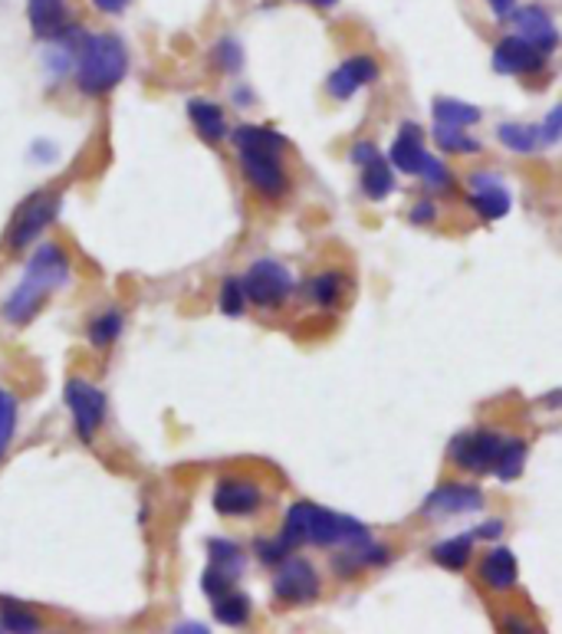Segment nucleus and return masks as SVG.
I'll use <instances>...</instances> for the list:
<instances>
[{"mask_svg":"<svg viewBox=\"0 0 562 634\" xmlns=\"http://www.w3.org/2000/svg\"><path fill=\"white\" fill-rule=\"evenodd\" d=\"M290 549H300V545H323V549H336V545H359V542H368V529L365 523L352 519V516H342L336 509H326V506H316L309 500H300L286 509V519H283V532Z\"/></svg>","mask_w":562,"mask_h":634,"instance_id":"f257e3e1","label":"nucleus"},{"mask_svg":"<svg viewBox=\"0 0 562 634\" xmlns=\"http://www.w3.org/2000/svg\"><path fill=\"white\" fill-rule=\"evenodd\" d=\"M129 73V50L116 34H86L77 50V83L86 96L113 93Z\"/></svg>","mask_w":562,"mask_h":634,"instance_id":"f03ea898","label":"nucleus"},{"mask_svg":"<svg viewBox=\"0 0 562 634\" xmlns=\"http://www.w3.org/2000/svg\"><path fill=\"white\" fill-rule=\"evenodd\" d=\"M241 283H244L247 300L257 303V306H264V309L283 306V303L293 296V290H296L290 270H286L283 263H277V260H257V263L244 273Z\"/></svg>","mask_w":562,"mask_h":634,"instance_id":"7ed1b4c3","label":"nucleus"},{"mask_svg":"<svg viewBox=\"0 0 562 634\" xmlns=\"http://www.w3.org/2000/svg\"><path fill=\"white\" fill-rule=\"evenodd\" d=\"M503 434L496 431H467V434H457L450 441V460L460 467V470H470V473H493L496 460H500V450H503Z\"/></svg>","mask_w":562,"mask_h":634,"instance_id":"20e7f679","label":"nucleus"},{"mask_svg":"<svg viewBox=\"0 0 562 634\" xmlns=\"http://www.w3.org/2000/svg\"><path fill=\"white\" fill-rule=\"evenodd\" d=\"M237 152H241V172L260 198L277 201L286 195L290 178L280 165V152H264V149H237Z\"/></svg>","mask_w":562,"mask_h":634,"instance_id":"39448f33","label":"nucleus"},{"mask_svg":"<svg viewBox=\"0 0 562 634\" xmlns=\"http://www.w3.org/2000/svg\"><path fill=\"white\" fill-rule=\"evenodd\" d=\"M273 595L283 604H306L319 598V572L309 559L286 555L273 575Z\"/></svg>","mask_w":562,"mask_h":634,"instance_id":"423d86ee","label":"nucleus"},{"mask_svg":"<svg viewBox=\"0 0 562 634\" xmlns=\"http://www.w3.org/2000/svg\"><path fill=\"white\" fill-rule=\"evenodd\" d=\"M63 398H67V408L73 414V427L83 441H93L96 431L103 427L106 421V395L83 381V378H70L67 388H63Z\"/></svg>","mask_w":562,"mask_h":634,"instance_id":"0eeeda50","label":"nucleus"},{"mask_svg":"<svg viewBox=\"0 0 562 634\" xmlns=\"http://www.w3.org/2000/svg\"><path fill=\"white\" fill-rule=\"evenodd\" d=\"M57 211H60V198L57 195H44V191L40 195H31L21 204L14 224H11V234H8L11 250H24L27 244H34L57 221Z\"/></svg>","mask_w":562,"mask_h":634,"instance_id":"6e6552de","label":"nucleus"},{"mask_svg":"<svg viewBox=\"0 0 562 634\" xmlns=\"http://www.w3.org/2000/svg\"><path fill=\"white\" fill-rule=\"evenodd\" d=\"M467 201H470V208H473L483 221H500V218H506L510 208H513V198H510L503 178L493 175V172H473V175L467 178Z\"/></svg>","mask_w":562,"mask_h":634,"instance_id":"1a4fd4ad","label":"nucleus"},{"mask_svg":"<svg viewBox=\"0 0 562 634\" xmlns=\"http://www.w3.org/2000/svg\"><path fill=\"white\" fill-rule=\"evenodd\" d=\"M546 54L536 50L529 40H523L519 34L513 37H503L496 47H493V73L500 77H529V73H539L546 67Z\"/></svg>","mask_w":562,"mask_h":634,"instance_id":"9d476101","label":"nucleus"},{"mask_svg":"<svg viewBox=\"0 0 562 634\" xmlns=\"http://www.w3.org/2000/svg\"><path fill=\"white\" fill-rule=\"evenodd\" d=\"M483 506V493L473 483H444L421 503L424 516H464Z\"/></svg>","mask_w":562,"mask_h":634,"instance_id":"9b49d317","label":"nucleus"},{"mask_svg":"<svg viewBox=\"0 0 562 634\" xmlns=\"http://www.w3.org/2000/svg\"><path fill=\"white\" fill-rule=\"evenodd\" d=\"M375 80H378V63H375L372 57H349V60H342V63L329 73L326 90H329L332 99L346 103V99H352L359 90H365V86L375 83Z\"/></svg>","mask_w":562,"mask_h":634,"instance_id":"f8f14e48","label":"nucleus"},{"mask_svg":"<svg viewBox=\"0 0 562 634\" xmlns=\"http://www.w3.org/2000/svg\"><path fill=\"white\" fill-rule=\"evenodd\" d=\"M428 158H431V152L424 149V136H421V129H418L414 122L401 126V129H398V139H395V142H391V149H388V162H391V168H395V172H401V175H408V178H421V172H424Z\"/></svg>","mask_w":562,"mask_h":634,"instance_id":"ddd939ff","label":"nucleus"},{"mask_svg":"<svg viewBox=\"0 0 562 634\" xmlns=\"http://www.w3.org/2000/svg\"><path fill=\"white\" fill-rule=\"evenodd\" d=\"M510 17H513L516 34H519L523 40H529L536 50H542L546 57L559 47V31H555L552 17H549L542 8H536V4H529V8H516Z\"/></svg>","mask_w":562,"mask_h":634,"instance_id":"4468645a","label":"nucleus"},{"mask_svg":"<svg viewBox=\"0 0 562 634\" xmlns=\"http://www.w3.org/2000/svg\"><path fill=\"white\" fill-rule=\"evenodd\" d=\"M27 280L44 286V290H50V293L57 286H63L70 280V257L63 254V247H57V244L37 247V254L27 263Z\"/></svg>","mask_w":562,"mask_h":634,"instance_id":"2eb2a0df","label":"nucleus"},{"mask_svg":"<svg viewBox=\"0 0 562 634\" xmlns=\"http://www.w3.org/2000/svg\"><path fill=\"white\" fill-rule=\"evenodd\" d=\"M264 503V490L250 480H221L214 490V509L221 516H250Z\"/></svg>","mask_w":562,"mask_h":634,"instance_id":"dca6fc26","label":"nucleus"},{"mask_svg":"<svg viewBox=\"0 0 562 634\" xmlns=\"http://www.w3.org/2000/svg\"><path fill=\"white\" fill-rule=\"evenodd\" d=\"M27 17L31 27L40 40H60L73 24H70V8L67 0H27Z\"/></svg>","mask_w":562,"mask_h":634,"instance_id":"f3484780","label":"nucleus"},{"mask_svg":"<svg viewBox=\"0 0 562 634\" xmlns=\"http://www.w3.org/2000/svg\"><path fill=\"white\" fill-rule=\"evenodd\" d=\"M519 578V562L513 555V549L506 545H496L483 555L480 562V582L490 588V591H510Z\"/></svg>","mask_w":562,"mask_h":634,"instance_id":"a211bd4d","label":"nucleus"},{"mask_svg":"<svg viewBox=\"0 0 562 634\" xmlns=\"http://www.w3.org/2000/svg\"><path fill=\"white\" fill-rule=\"evenodd\" d=\"M50 300V290H44V286H37V283H31L27 277H24V283L11 293V300L4 303V316H8V322H14V326H24V322H31L40 309H44V303Z\"/></svg>","mask_w":562,"mask_h":634,"instance_id":"6ab92c4d","label":"nucleus"},{"mask_svg":"<svg viewBox=\"0 0 562 634\" xmlns=\"http://www.w3.org/2000/svg\"><path fill=\"white\" fill-rule=\"evenodd\" d=\"M188 116H191V122H195V129H198V136L204 139V142H221V139H227V119H224V109L218 106V103H208V99H191L188 103Z\"/></svg>","mask_w":562,"mask_h":634,"instance_id":"aec40b11","label":"nucleus"},{"mask_svg":"<svg viewBox=\"0 0 562 634\" xmlns=\"http://www.w3.org/2000/svg\"><path fill=\"white\" fill-rule=\"evenodd\" d=\"M359 185H362V195L368 201H375V204L388 201L391 191H395V168H391V162L385 155H378L368 165H362V181Z\"/></svg>","mask_w":562,"mask_h":634,"instance_id":"412c9836","label":"nucleus"},{"mask_svg":"<svg viewBox=\"0 0 562 634\" xmlns=\"http://www.w3.org/2000/svg\"><path fill=\"white\" fill-rule=\"evenodd\" d=\"M470 555H473V536H467V532L450 536V539H444L431 549V559L447 572H460L470 562Z\"/></svg>","mask_w":562,"mask_h":634,"instance_id":"4be33fe9","label":"nucleus"},{"mask_svg":"<svg viewBox=\"0 0 562 634\" xmlns=\"http://www.w3.org/2000/svg\"><path fill=\"white\" fill-rule=\"evenodd\" d=\"M234 145L237 149H264V152H283L286 149V139L270 129V126H241L231 132Z\"/></svg>","mask_w":562,"mask_h":634,"instance_id":"5701e85b","label":"nucleus"},{"mask_svg":"<svg viewBox=\"0 0 562 634\" xmlns=\"http://www.w3.org/2000/svg\"><path fill=\"white\" fill-rule=\"evenodd\" d=\"M434 122L441 126H457V129H470L480 122V109L460 99H434Z\"/></svg>","mask_w":562,"mask_h":634,"instance_id":"b1692460","label":"nucleus"},{"mask_svg":"<svg viewBox=\"0 0 562 634\" xmlns=\"http://www.w3.org/2000/svg\"><path fill=\"white\" fill-rule=\"evenodd\" d=\"M214 618L227 627H241L250 621V598L241 591H224L221 598H214Z\"/></svg>","mask_w":562,"mask_h":634,"instance_id":"393cba45","label":"nucleus"},{"mask_svg":"<svg viewBox=\"0 0 562 634\" xmlns=\"http://www.w3.org/2000/svg\"><path fill=\"white\" fill-rule=\"evenodd\" d=\"M496 139L510 149V152H536L539 149V126H523V122H503L496 129Z\"/></svg>","mask_w":562,"mask_h":634,"instance_id":"a878e982","label":"nucleus"},{"mask_svg":"<svg viewBox=\"0 0 562 634\" xmlns=\"http://www.w3.org/2000/svg\"><path fill=\"white\" fill-rule=\"evenodd\" d=\"M434 142H437V149L441 152H447V155H477L480 152V142L477 139H470L464 129H457V126H441V122H434Z\"/></svg>","mask_w":562,"mask_h":634,"instance_id":"bb28decb","label":"nucleus"},{"mask_svg":"<svg viewBox=\"0 0 562 634\" xmlns=\"http://www.w3.org/2000/svg\"><path fill=\"white\" fill-rule=\"evenodd\" d=\"M526 467V441L519 437H506L503 441V450H500V460L493 467V473L506 483V480H516Z\"/></svg>","mask_w":562,"mask_h":634,"instance_id":"cd10ccee","label":"nucleus"},{"mask_svg":"<svg viewBox=\"0 0 562 634\" xmlns=\"http://www.w3.org/2000/svg\"><path fill=\"white\" fill-rule=\"evenodd\" d=\"M208 555H211V565H218V568H224V572H231V575H241L244 572V552H241V545L237 542H231V539H211L208 542Z\"/></svg>","mask_w":562,"mask_h":634,"instance_id":"c85d7f7f","label":"nucleus"},{"mask_svg":"<svg viewBox=\"0 0 562 634\" xmlns=\"http://www.w3.org/2000/svg\"><path fill=\"white\" fill-rule=\"evenodd\" d=\"M119 336H122V313H116V309L113 313H103V316H96L90 322V342L99 345V349L113 345Z\"/></svg>","mask_w":562,"mask_h":634,"instance_id":"c756f323","label":"nucleus"},{"mask_svg":"<svg viewBox=\"0 0 562 634\" xmlns=\"http://www.w3.org/2000/svg\"><path fill=\"white\" fill-rule=\"evenodd\" d=\"M14 431H17V401H14V395L0 388V457L8 454Z\"/></svg>","mask_w":562,"mask_h":634,"instance_id":"7c9ffc66","label":"nucleus"},{"mask_svg":"<svg viewBox=\"0 0 562 634\" xmlns=\"http://www.w3.org/2000/svg\"><path fill=\"white\" fill-rule=\"evenodd\" d=\"M342 286H346V280H342L339 273H319V277L309 283V296H313L319 306H332V303L342 296Z\"/></svg>","mask_w":562,"mask_h":634,"instance_id":"2f4dec72","label":"nucleus"},{"mask_svg":"<svg viewBox=\"0 0 562 634\" xmlns=\"http://www.w3.org/2000/svg\"><path fill=\"white\" fill-rule=\"evenodd\" d=\"M0 627L4 631H40V618L27 608L4 604L0 608Z\"/></svg>","mask_w":562,"mask_h":634,"instance_id":"473e14b6","label":"nucleus"},{"mask_svg":"<svg viewBox=\"0 0 562 634\" xmlns=\"http://www.w3.org/2000/svg\"><path fill=\"white\" fill-rule=\"evenodd\" d=\"M244 306H247V293H244V283L241 280H224V286H221V313L224 316H241L244 313Z\"/></svg>","mask_w":562,"mask_h":634,"instance_id":"72a5a7b5","label":"nucleus"},{"mask_svg":"<svg viewBox=\"0 0 562 634\" xmlns=\"http://www.w3.org/2000/svg\"><path fill=\"white\" fill-rule=\"evenodd\" d=\"M214 60H218V67L224 70V73H241V67H244V50H241V44L237 40H221L218 47H214Z\"/></svg>","mask_w":562,"mask_h":634,"instance_id":"f704fd0d","label":"nucleus"},{"mask_svg":"<svg viewBox=\"0 0 562 634\" xmlns=\"http://www.w3.org/2000/svg\"><path fill=\"white\" fill-rule=\"evenodd\" d=\"M562 142V103L549 109V116L539 122V145H555Z\"/></svg>","mask_w":562,"mask_h":634,"instance_id":"c9c22d12","label":"nucleus"},{"mask_svg":"<svg viewBox=\"0 0 562 634\" xmlns=\"http://www.w3.org/2000/svg\"><path fill=\"white\" fill-rule=\"evenodd\" d=\"M234 582H237V575H231V572H224V568H218V565H211L208 572H204V591L211 595V598H221L224 591H231L234 588Z\"/></svg>","mask_w":562,"mask_h":634,"instance_id":"e433bc0d","label":"nucleus"},{"mask_svg":"<svg viewBox=\"0 0 562 634\" xmlns=\"http://www.w3.org/2000/svg\"><path fill=\"white\" fill-rule=\"evenodd\" d=\"M290 552H293V549L286 545L283 536H277V539H260V542H257V555H260V562H267V565H280Z\"/></svg>","mask_w":562,"mask_h":634,"instance_id":"4c0bfd02","label":"nucleus"},{"mask_svg":"<svg viewBox=\"0 0 562 634\" xmlns=\"http://www.w3.org/2000/svg\"><path fill=\"white\" fill-rule=\"evenodd\" d=\"M421 178L428 181V188H434V191H444V188H450V172H447V165L441 162V158H428V165H424V172H421Z\"/></svg>","mask_w":562,"mask_h":634,"instance_id":"58836bf2","label":"nucleus"},{"mask_svg":"<svg viewBox=\"0 0 562 634\" xmlns=\"http://www.w3.org/2000/svg\"><path fill=\"white\" fill-rule=\"evenodd\" d=\"M378 155H382V152H378L372 142H355V145H352V152H349V158H352L359 168H362V165H368V162H372V158H378Z\"/></svg>","mask_w":562,"mask_h":634,"instance_id":"ea45409f","label":"nucleus"},{"mask_svg":"<svg viewBox=\"0 0 562 634\" xmlns=\"http://www.w3.org/2000/svg\"><path fill=\"white\" fill-rule=\"evenodd\" d=\"M437 218V208L431 204V201H421V204H414V211H411V221L414 224H428V221H434Z\"/></svg>","mask_w":562,"mask_h":634,"instance_id":"a19ab883","label":"nucleus"},{"mask_svg":"<svg viewBox=\"0 0 562 634\" xmlns=\"http://www.w3.org/2000/svg\"><path fill=\"white\" fill-rule=\"evenodd\" d=\"M129 4H132V0H93V8L103 11V14H122Z\"/></svg>","mask_w":562,"mask_h":634,"instance_id":"79ce46f5","label":"nucleus"},{"mask_svg":"<svg viewBox=\"0 0 562 634\" xmlns=\"http://www.w3.org/2000/svg\"><path fill=\"white\" fill-rule=\"evenodd\" d=\"M487 4H490V11H493L500 21H506V17L516 11V0H487Z\"/></svg>","mask_w":562,"mask_h":634,"instance_id":"37998d69","label":"nucleus"},{"mask_svg":"<svg viewBox=\"0 0 562 634\" xmlns=\"http://www.w3.org/2000/svg\"><path fill=\"white\" fill-rule=\"evenodd\" d=\"M473 536H477V539H496V536H503V523H500V519H490V523H483Z\"/></svg>","mask_w":562,"mask_h":634,"instance_id":"c03bdc74","label":"nucleus"},{"mask_svg":"<svg viewBox=\"0 0 562 634\" xmlns=\"http://www.w3.org/2000/svg\"><path fill=\"white\" fill-rule=\"evenodd\" d=\"M503 627H506V631H510V627H516V631H532V624H529V621H519V618H506Z\"/></svg>","mask_w":562,"mask_h":634,"instance_id":"a18cd8bd","label":"nucleus"},{"mask_svg":"<svg viewBox=\"0 0 562 634\" xmlns=\"http://www.w3.org/2000/svg\"><path fill=\"white\" fill-rule=\"evenodd\" d=\"M303 4H313V8H336L339 0H303Z\"/></svg>","mask_w":562,"mask_h":634,"instance_id":"49530a36","label":"nucleus"}]
</instances>
